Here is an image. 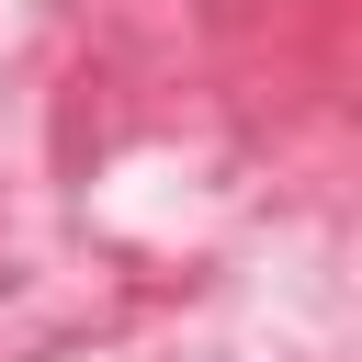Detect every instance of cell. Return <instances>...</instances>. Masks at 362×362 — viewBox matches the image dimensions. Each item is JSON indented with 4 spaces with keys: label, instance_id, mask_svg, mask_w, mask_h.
Masks as SVG:
<instances>
[]
</instances>
